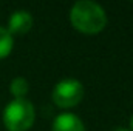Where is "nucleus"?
Returning <instances> with one entry per match:
<instances>
[{
    "instance_id": "obj_1",
    "label": "nucleus",
    "mask_w": 133,
    "mask_h": 131,
    "mask_svg": "<svg viewBox=\"0 0 133 131\" xmlns=\"http://www.w3.org/2000/svg\"><path fill=\"white\" fill-rule=\"evenodd\" d=\"M70 20L76 30L95 34L104 30L107 25V14L99 3L93 0H79L70 11Z\"/></svg>"
},
{
    "instance_id": "obj_2",
    "label": "nucleus",
    "mask_w": 133,
    "mask_h": 131,
    "mask_svg": "<svg viewBox=\"0 0 133 131\" xmlns=\"http://www.w3.org/2000/svg\"><path fill=\"white\" fill-rule=\"evenodd\" d=\"M34 105L26 97L12 99L3 110V123L9 131H26L34 123Z\"/></svg>"
},
{
    "instance_id": "obj_3",
    "label": "nucleus",
    "mask_w": 133,
    "mask_h": 131,
    "mask_svg": "<svg viewBox=\"0 0 133 131\" xmlns=\"http://www.w3.org/2000/svg\"><path fill=\"white\" fill-rule=\"evenodd\" d=\"M84 97V86L77 79H64L53 88L51 99L61 108H71Z\"/></svg>"
},
{
    "instance_id": "obj_4",
    "label": "nucleus",
    "mask_w": 133,
    "mask_h": 131,
    "mask_svg": "<svg viewBox=\"0 0 133 131\" xmlns=\"http://www.w3.org/2000/svg\"><path fill=\"white\" fill-rule=\"evenodd\" d=\"M31 26H33V16L25 9H17L11 14L6 30L12 35V34H25L31 30Z\"/></svg>"
},
{
    "instance_id": "obj_5",
    "label": "nucleus",
    "mask_w": 133,
    "mask_h": 131,
    "mask_svg": "<svg viewBox=\"0 0 133 131\" xmlns=\"http://www.w3.org/2000/svg\"><path fill=\"white\" fill-rule=\"evenodd\" d=\"M53 131H85L84 122L73 113H62L53 122Z\"/></svg>"
},
{
    "instance_id": "obj_6",
    "label": "nucleus",
    "mask_w": 133,
    "mask_h": 131,
    "mask_svg": "<svg viewBox=\"0 0 133 131\" xmlns=\"http://www.w3.org/2000/svg\"><path fill=\"white\" fill-rule=\"evenodd\" d=\"M28 88H30V85H28L26 79H23V77H14L11 85H9V90H11L14 99L25 97L26 93H28Z\"/></svg>"
},
{
    "instance_id": "obj_7",
    "label": "nucleus",
    "mask_w": 133,
    "mask_h": 131,
    "mask_svg": "<svg viewBox=\"0 0 133 131\" xmlns=\"http://www.w3.org/2000/svg\"><path fill=\"white\" fill-rule=\"evenodd\" d=\"M14 45V39L9 34V31L3 26H0V59H3L5 56H8L12 49Z\"/></svg>"
},
{
    "instance_id": "obj_8",
    "label": "nucleus",
    "mask_w": 133,
    "mask_h": 131,
    "mask_svg": "<svg viewBox=\"0 0 133 131\" xmlns=\"http://www.w3.org/2000/svg\"><path fill=\"white\" fill-rule=\"evenodd\" d=\"M113 131H130L129 128H124V127H119V128H116V130H113Z\"/></svg>"
},
{
    "instance_id": "obj_9",
    "label": "nucleus",
    "mask_w": 133,
    "mask_h": 131,
    "mask_svg": "<svg viewBox=\"0 0 133 131\" xmlns=\"http://www.w3.org/2000/svg\"><path fill=\"white\" fill-rule=\"evenodd\" d=\"M130 131H133V116H132V119H130Z\"/></svg>"
}]
</instances>
